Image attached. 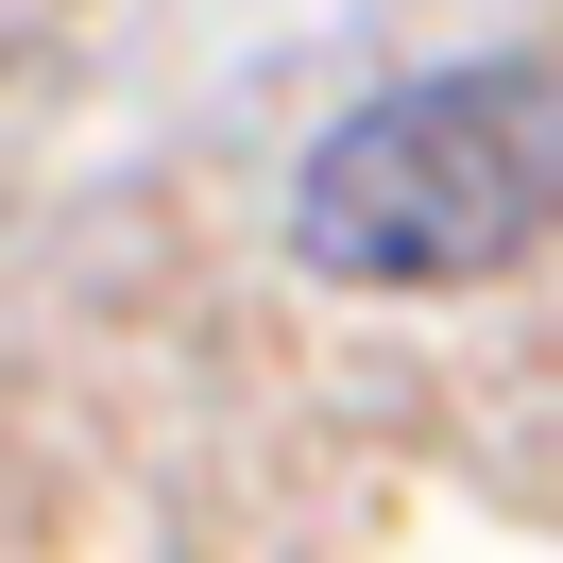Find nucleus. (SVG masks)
I'll list each match as a JSON object with an SVG mask.
<instances>
[{
  "mask_svg": "<svg viewBox=\"0 0 563 563\" xmlns=\"http://www.w3.org/2000/svg\"><path fill=\"white\" fill-rule=\"evenodd\" d=\"M563 222V69L547 52H478V69H410L308 154L290 188V256L342 290H461Z\"/></svg>",
  "mask_w": 563,
  "mask_h": 563,
  "instance_id": "nucleus-1",
  "label": "nucleus"
}]
</instances>
